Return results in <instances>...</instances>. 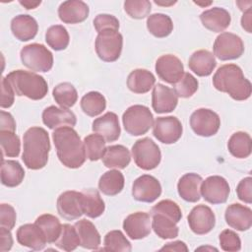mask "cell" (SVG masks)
I'll return each mask as SVG.
<instances>
[{"label": "cell", "instance_id": "cell-51", "mask_svg": "<svg viewBox=\"0 0 252 252\" xmlns=\"http://www.w3.org/2000/svg\"><path fill=\"white\" fill-rule=\"evenodd\" d=\"M15 92L6 79V77H3L1 80V101L0 106L2 108H9L13 105L15 100Z\"/></svg>", "mask_w": 252, "mask_h": 252}, {"label": "cell", "instance_id": "cell-30", "mask_svg": "<svg viewBox=\"0 0 252 252\" xmlns=\"http://www.w3.org/2000/svg\"><path fill=\"white\" fill-rule=\"evenodd\" d=\"M130 161V152L122 145H113L107 147L102 157V162L108 168L123 169L129 165Z\"/></svg>", "mask_w": 252, "mask_h": 252}, {"label": "cell", "instance_id": "cell-39", "mask_svg": "<svg viewBox=\"0 0 252 252\" xmlns=\"http://www.w3.org/2000/svg\"><path fill=\"white\" fill-rule=\"evenodd\" d=\"M53 98L63 108L72 107L78 99V93L75 87L68 82L58 84L52 92Z\"/></svg>", "mask_w": 252, "mask_h": 252}, {"label": "cell", "instance_id": "cell-34", "mask_svg": "<svg viewBox=\"0 0 252 252\" xmlns=\"http://www.w3.org/2000/svg\"><path fill=\"white\" fill-rule=\"evenodd\" d=\"M228 152L237 158H246L251 155L252 140L246 132H235L227 142Z\"/></svg>", "mask_w": 252, "mask_h": 252}, {"label": "cell", "instance_id": "cell-56", "mask_svg": "<svg viewBox=\"0 0 252 252\" xmlns=\"http://www.w3.org/2000/svg\"><path fill=\"white\" fill-rule=\"evenodd\" d=\"M251 23H252V11H251V8H249L243 13V16L241 18V26L247 32H252Z\"/></svg>", "mask_w": 252, "mask_h": 252}, {"label": "cell", "instance_id": "cell-12", "mask_svg": "<svg viewBox=\"0 0 252 252\" xmlns=\"http://www.w3.org/2000/svg\"><path fill=\"white\" fill-rule=\"evenodd\" d=\"M230 193V187L225 178L213 175L202 181L201 195L211 204H223Z\"/></svg>", "mask_w": 252, "mask_h": 252}, {"label": "cell", "instance_id": "cell-24", "mask_svg": "<svg viewBox=\"0 0 252 252\" xmlns=\"http://www.w3.org/2000/svg\"><path fill=\"white\" fill-rule=\"evenodd\" d=\"M200 20L203 26L209 31L214 32H220L229 27L231 17L228 11L225 9L214 7L201 13Z\"/></svg>", "mask_w": 252, "mask_h": 252}, {"label": "cell", "instance_id": "cell-23", "mask_svg": "<svg viewBox=\"0 0 252 252\" xmlns=\"http://www.w3.org/2000/svg\"><path fill=\"white\" fill-rule=\"evenodd\" d=\"M92 129L94 133L101 135L106 142H114L118 140L121 134L118 116L110 111L94 119Z\"/></svg>", "mask_w": 252, "mask_h": 252}, {"label": "cell", "instance_id": "cell-20", "mask_svg": "<svg viewBox=\"0 0 252 252\" xmlns=\"http://www.w3.org/2000/svg\"><path fill=\"white\" fill-rule=\"evenodd\" d=\"M42 122L49 129H57L63 126L74 127L77 123V118L69 108L50 105L42 112Z\"/></svg>", "mask_w": 252, "mask_h": 252}, {"label": "cell", "instance_id": "cell-18", "mask_svg": "<svg viewBox=\"0 0 252 252\" xmlns=\"http://www.w3.org/2000/svg\"><path fill=\"white\" fill-rule=\"evenodd\" d=\"M178 96L173 89L162 84H157L153 89L152 106L157 113H168L175 109Z\"/></svg>", "mask_w": 252, "mask_h": 252}, {"label": "cell", "instance_id": "cell-40", "mask_svg": "<svg viewBox=\"0 0 252 252\" xmlns=\"http://www.w3.org/2000/svg\"><path fill=\"white\" fill-rule=\"evenodd\" d=\"M83 142L85 146L86 156L90 160L96 161L102 158L106 150V141L101 135L97 133L90 134L87 137H85Z\"/></svg>", "mask_w": 252, "mask_h": 252}, {"label": "cell", "instance_id": "cell-7", "mask_svg": "<svg viewBox=\"0 0 252 252\" xmlns=\"http://www.w3.org/2000/svg\"><path fill=\"white\" fill-rule=\"evenodd\" d=\"M95 52L104 62L116 61L122 51L123 36L115 30H106L97 33L95 38Z\"/></svg>", "mask_w": 252, "mask_h": 252}, {"label": "cell", "instance_id": "cell-3", "mask_svg": "<svg viewBox=\"0 0 252 252\" xmlns=\"http://www.w3.org/2000/svg\"><path fill=\"white\" fill-rule=\"evenodd\" d=\"M214 87L234 100H245L250 97L252 86L239 66L236 64H225L220 66L213 77Z\"/></svg>", "mask_w": 252, "mask_h": 252}, {"label": "cell", "instance_id": "cell-16", "mask_svg": "<svg viewBox=\"0 0 252 252\" xmlns=\"http://www.w3.org/2000/svg\"><path fill=\"white\" fill-rule=\"evenodd\" d=\"M123 229L134 240L147 237L152 230V220L149 214L136 212L129 215L123 221Z\"/></svg>", "mask_w": 252, "mask_h": 252}, {"label": "cell", "instance_id": "cell-25", "mask_svg": "<svg viewBox=\"0 0 252 252\" xmlns=\"http://www.w3.org/2000/svg\"><path fill=\"white\" fill-rule=\"evenodd\" d=\"M202 177L197 173H186L178 181L177 191L179 196L186 202L196 203L201 198Z\"/></svg>", "mask_w": 252, "mask_h": 252}, {"label": "cell", "instance_id": "cell-11", "mask_svg": "<svg viewBox=\"0 0 252 252\" xmlns=\"http://www.w3.org/2000/svg\"><path fill=\"white\" fill-rule=\"evenodd\" d=\"M182 124L175 116L158 117L153 124L154 136L163 144H174L182 136Z\"/></svg>", "mask_w": 252, "mask_h": 252}, {"label": "cell", "instance_id": "cell-57", "mask_svg": "<svg viewBox=\"0 0 252 252\" xmlns=\"http://www.w3.org/2000/svg\"><path fill=\"white\" fill-rule=\"evenodd\" d=\"M19 3L24 6L27 10H31V9H34L37 6H39L41 4V1H31V0H20Z\"/></svg>", "mask_w": 252, "mask_h": 252}, {"label": "cell", "instance_id": "cell-29", "mask_svg": "<svg viewBox=\"0 0 252 252\" xmlns=\"http://www.w3.org/2000/svg\"><path fill=\"white\" fill-rule=\"evenodd\" d=\"M83 213L91 219L100 217L105 210V205L96 189H86L81 192Z\"/></svg>", "mask_w": 252, "mask_h": 252}, {"label": "cell", "instance_id": "cell-47", "mask_svg": "<svg viewBox=\"0 0 252 252\" xmlns=\"http://www.w3.org/2000/svg\"><path fill=\"white\" fill-rule=\"evenodd\" d=\"M151 2L148 0H126L124 2L125 12L133 19H144L151 12Z\"/></svg>", "mask_w": 252, "mask_h": 252}, {"label": "cell", "instance_id": "cell-27", "mask_svg": "<svg viewBox=\"0 0 252 252\" xmlns=\"http://www.w3.org/2000/svg\"><path fill=\"white\" fill-rule=\"evenodd\" d=\"M188 66L199 77L210 76L217 66V61L212 52L205 49L195 51L189 58Z\"/></svg>", "mask_w": 252, "mask_h": 252}, {"label": "cell", "instance_id": "cell-35", "mask_svg": "<svg viewBox=\"0 0 252 252\" xmlns=\"http://www.w3.org/2000/svg\"><path fill=\"white\" fill-rule=\"evenodd\" d=\"M147 29L154 36L162 38L171 33L173 31V23L169 16L161 13H156L148 17Z\"/></svg>", "mask_w": 252, "mask_h": 252}, {"label": "cell", "instance_id": "cell-31", "mask_svg": "<svg viewBox=\"0 0 252 252\" xmlns=\"http://www.w3.org/2000/svg\"><path fill=\"white\" fill-rule=\"evenodd\" d=\"M156 78L154 74L146 69H135L127 78L128 89L135 94H146L154 88Z\"/></svg>", "mask_w": 252, "mask_h": 252}, {"label": "cell", "instance_id": "cell-50", "mask_svg": "<svg viewBox=\"0 0 252 252\" xmlns=\"http://www.w3.org/2000/svg\"><path fill=\"white\" fill-rule=\"evenodd\" d=\"M16 211L9 204H1L0 205V226L8 229H12L16 223Z\"/></svg>", "mask_w": 252, "mask_h": 252}, {"label": "cell", "instance_id": "cell-53", "mask_svg": "<svg viewBox=\"0 0 252 252\" xmlns=\"http://www.w3.org/2000/svg\"><path fill=\"white\" fill-rule=\"evenodd\" d=\"M1 122H0V131H16V122L11 113L1 110Z\"/></svg>", "mask_w": 252, "mask_h": 252}, {"label": "cell", "instance_id": "cell-22", "mask_svg": "<svg viewBox=\"0 0 252 252\" xmlns=\"http://www.w3.org/2000/svg\"><path fill=\"white\" fill-rule=\"evenodd\" d=\"M90 13L87 3L81 0H68L58 8L59 19L65 24H79L84 22Z\"/></svg>", "mask_w": 252, "mask_h": 252}, {"label": "cell", "instance_id": "cell-46", "mask_svg": "<svg viewBox=\"0 0 252 252\" xmlns=\"http://www.w3.org/2000/svg\"><path fill=\"white\" fill-rule=\"evenodd\" d=\"M151 214H161L175 222H179L182 218V212L179 206L171 200H161L156 204L152 210Z\"/></svg>", "mask_w": 252, "mask_h": 252}, {"label": "cell", "instance_id": "cell-1", "mask_svg": "<svg viewBox=\"0 0 252 252\" xmlns=\"http://www.w3.org/2000/svg\"><path fill=\"white\" fill-rule=\"evenodd\" d=\"M53 143L60 162L68 168L81 167L86 158L84 142L73 127L63 126L52 133Z\"/></svg>", "mask_w": 252, "mask_h": 252}, {"label": "cell", "instance_id": "cell-54", "mask_svg": "<svg viewBox=\"0 0 252 252\" xmlns=\"http://www.w3.org/2000/svg\"><path fill=\"white\" fill-rule=\"evenodd\" d=\"M0 251H9L13 246V237L10 229L0 226Z\"/></svg>", "mask_w": 252, "mask_h": 252}, {"label": "cell", "instance_id": "cell-41", "mask_svg": "<svg viewBox=\"0 0 252 252\" xmlns=\"http://www.w3.org/2000/svg\"><path fill=\"white\" fill-rule=\"evenodd\" d=\"M70 36L66 30L61 25L51 26L45 32L46 43L54 50H64L69 44Z\"/></svg>", "mask_w": 252, "mask_h": 252}, {"label": "cell", "instance_id": "cell-38", "mask_svg": "<svg viewBox=\"0 0 252 252\" xmlns=\"http://www.w3.org/2000/svg\"><path fill=\"white\" fill-rule=\"evenodd\" d=\"M81 108L85 114L91 117L102 113L106 107L105 97L98 92H89L81 99Z\"/></svg>", "mask_w": 252, "mask_h": 252}, {"label": "cell", "instance_id": "cell-49", "mask_svg": "<svg viewBox=\"0 0 252 252\" xmlns=\"http://www.w3.org/2000/svg\"><path fill=\"white\" fill-rule=\"evenodd\" d=\"M94 27L98 32L106 30H119V21L116 17L109 14H99L94 19Z\"/></svg>", "mask_w": 252, "mask_h": 252}, {"label": "cell", "instance_id": "cell-8", "mask_svg": "<svg viewBox=\"0 0 252 252\" xmlns=\"http://www.w3.org/2000/svg\"><path fill=\"white\" fill-rule=\"evenodd\" d=\"M132 157L136 165L144 170L156 168L161 159L158 146L150 138L139 139L132 147Z\"/></svg>", "mask_w": 252, "mask_h": 252}, {"label": "cell", "instance_id": "cell-2", "mask_svg": "<svg viewBox=\"0 0 252 252\" xmlns=\"http://www.w3.org/2000/svg\"><path fill=\"white\" fill-rule=\"evenodd\" d=\"M50 141L45 129L35 126L25 132L22 159L28 168L32 170L43 168L48 161Z\"/></svg>", "mask_w": 252, "mask_h": 252}, {"label": "cell", "instance_id": "cell-48", "mask_svg": "<svg viewBox=\"0 0 252 252\" xmlns=\"http://www.w3.org/2000/svg\"><path fill=\"white\" fill-rule=\"evenodd\" d=\"M219 240L220 245L223 251L236 252L241 249L240 237L235 231L231 229L222 230L220 234Z\"/></svg>", "mask_w": 252, "mask_h": 252}, {"label": "cell", "instance_id": "cell-6", "mask_svg": "<svg viewBox=\"0 0 252 252\" xmlns=\"http://www.w3.org/2000/svg\"><path fill=\"white\" fill-rule=\"evenodd\" d=\"M24 66L34 72H48L53 66V55L47 47L40 43H31L24 46L20 52Z\"/></svg>", "mask_w": 252, "mask_h": 252}, {"label": "cell", "instance_id": "cell-33", "mask_svg": "<svg viewBox=\"0 0 252 252\" xmlns=\"http://www.w3.org/2000/svg\"><path fill=\"white\" fill-rule=\"evenodd\" d=\"M124 187V176L118 169H110L103 173L98 181V189L104 195L115 196Z\"/></svg>", "mask_w": 252, "mask_h": 252}, {"label": "cell", "instance_id": "cell-58", "mask_svg": "<svg viewBox=\"0 0 252 252\" xmlns=\"http://www.w3.org/2000/svg\"><path fill=\"white\" fill-rule=\"evenodd\" d=\"M155 3L160 6H170V5H174L176 3V1H169V2H164V1H157L155 0Z\"/></svg>", "mask_w": 252, "mask_h": 252}, {"label": "cell", "instance_id": "cell-52", "mask_svg": "<svg viewBox=\"0 0 252 252\" xmlns=\"http://www.w3.org/2000/svg\"><path fill=\"white\" fill-rule=\"evenodd\" d=\"M237 197L240 201L251 204L252 203V178L250 176L243 178L236 187Z\"/></svg>", "mask_w": 252, "mask_h": 252}, {"label": "cell", "instance_id": "cell-45", "mask_svg": "<svg viewBox=\"0 0 252 252\" xmlns=\"http://www.w3.org/2000/svg\"><path fill=\"white\" fill-rule=\"evenodd\" d=\"M199 83L197 79L190 73L184 72L181 79L173 85V91L176 95L183 98L191 97L198 90Z\"/></svg>", "mask_w": 252, "mask_h": 252}, {"label": "cell", "instance_id": "cell-4", "mask_svg": "<svg viewBox=\"0 0 252 252\" xmlns=\"http://www.w3.org/2000/svg\"><path fill=\"white\" fill-rule=\"evenodd\" d=\"M5 77L18 96L24 95L32 100H39L47 94V82L38 74L25 70H14Z\"/></svg>", "mask_w": 252, "mask_h": 252}, {"label": "cell", "instance_id": "cell-26", "mask_svg": "<svg viewBox=\"0 0 252 252\" xmlns=\"http://www.w3.org/2000/svg\"><path fill=\"white\" fill-rule=\"evenodd\" d=\"M11 31L20 41H28L35 37L38 25L34 18L30 15H18L11 21Z\"/></svg>", "mask_w": 252, "mask_h": 252}, {"label": "cell", "instance_id": "cell-15", "mask_svg": "<svg viewBox=\"0 0 252 252\" xmlns=\"http://www.w3.org/2000/svg\"><path fill=\"white\" fill-rule=\"evenodd\" d=\"M188 224L190 229L198 235L209 233L216 224V217L212 209L206 205L195 206L188 217Z\"/></svg>", "mask_w": 252, "mask_h": 252}, {"label": "cell", "instance_id": "cell-59", "mask_svg": "<svg viewBox=\"0 0 252 252\" xmlns=\"http://www.w3.org/2000/svg\"><path fill=\"white\" fill-rule=\"evenodd\" d=\"M194 3H195V4H197V5H200V6H205V7H206V6H209V5H211L213 2H212V1H209V2H205V3H204V2H194Z\"/></svg>", "mask_w": 252, "mask_h": 252}, {"label": "cell", "instance_id": "cell-44", "mask_svg": "<svg viewBox=\"0 0 252 252\" xmlns=\"http://www.w3.org/2000/svg\"><path fill=\"white\" fill-rule=\"evenodd\" d=\"M2 157L16 158L21 151V142L18 135L12 131H0Z\"/></svg>", "mask_w": 252, "mask_h": 252}, {"label": "cell", "instance_id": "cell-9", "mask_svg": "<svg viewBox=\"0 0 252 252\" xmlns=\"http://www.w3.org/2000/svg\"><path fill=\"white\" fill-rule=\"evenodd\" d=\"M213 50L214 56L221 61L234 60L243 54L244 43L241 37L234 33L221 32L216 37Z\"/></svg>", "mask_w": 252, "mask_h": 252}, {"label": "cell", "instance_id": "cell-36", "mask_svg": "<svg viewBox=\"0 0 252 252\" xmlns=\"http://www.w3.org/2000/svg\"><path fill=\"white\" fill-rule=\"evenodd\" d=\"M152 228L155 233L162 239H171L178 236L179 228L177 222L161 214H151Z\"/></svg>", "mask_w": 252, "mask_h": 252}, {"label": "cell", "instance_id": "cell-13", "mask_svg": "<svg viewBox=\"0 0 252 252\" xmlns=\"http://www.w3.org/2000/svg\"><path fill=\"white\" fill-rule=\"evenodd\" d=\"M160 194L161 186L159 181L150 174L141 175L133 182L132 196L136 201L153 203Z\"/></svg>", "mask_w": 252, "mask_h": 252}, {"label": "cell", "instance_id": "cell-10", "mask_svg": "<svg viewBox=\"0 0 252 252\" xmlns=\"http://www.w3.org/2000/svg\"><path fill=\"white\" fill-rule=\"evenodd\" d=\"M190 126L198 136L211 137L218 133L220 119L215 111L208 108H199L191 114Z\"/></svg>", "mask_w": 252, "mask_h": 252}, {"label": "cell", "instance_id": "cell-5", "mask_svg": "<svg viewBox=\"0 0 252 252\" xmlns=\"http://www.w3.org/2000/svg\"><path fill=\"white\" fill-rule=\"evenodd\" d=\"M122 122L126 132L132 136L146 134L154 124V116L150 108L135 104L126 109L122 115Z\"/></svg>", "mask_w": 252, "mask_h": 252}, {"label": "cell", "instance_id": "cell-21", "mask_svg": "<svg viewBox=\"0 0 252 252\" xmlns=\"http://www.w3.org/2000/svg\"><path fill=\"white\" fill-rule=\"evenodd\" d=\"M224 219L230 227L239 231H245L252 225V211L249 207L234 203L226 208Z\"/></svg>", "mask_w": 252, "mask_h": 252}, {"label": "cell", "instance_id": "cell-14", "mask_svg": "<svg viewBox=\"0 0 252 252\" xmlns=\"http://www.w3.org/2000/svg\"><path fill=\"white\" fill-rule=\"evenodd\" d=\"M155 69L158 78L170 85L177 83L184 74L181 60L173 54H164L158 58Z\"/></svg>", "mask_w": 252, "mask_h": 252}, {"label": "cell", "instance_id": "cell-43", "mask_svg": "<svg viewBox=\"0 0 252 252\" xmlns=\"http://www.w3.org/2000/svg\"><path fill=\"white\" fill-rule=\"evenodd\" d=\"M103 244L104 247L101 248V250L105 251L130 252L132 250L131 243L121 230H111L107 232L104 236Z\"/></svg>", "mask_w": 252, "mask_h": 252}, {"label": "cell", "instance_id": "cell-28", "mask_svg": "<svg viewBox=\"0 0 252 252\" xmlns=\"http://www.w3.org/2000/svg\"><path fill=\"white\" fill-rule=\"evenodd\" d=\"M74 225L80 238V246L90 250L98 249L101 241L100 234L91 220L82 219L76 221Z\"/></svg>", "mask_w": 252, "mask_h": 252}, {"label": "cell", "instance_id": "cell-19", "mask_svg": "<svg viewBox=\"0 0 252 252\" xmlns=\"http://www.w3.org/2000/svg\"><path fill=\"white\" fill-rule=\"evenodd\" d=\"M17 240L25 247L32 250H42L46 243V237L41 228L35 223H26L17 230Z\"/></svg>", "mask_w": 252, "mask_h": 252}, {"label": "cell", "instance_id": "cell-17", "mask_svg": "<svg viewBox=\"0 0 252 252\" xmlns=\"http://www.w3.org/2000/svg\"><path fill=\"white\" fill-rule=\"evenodd\" d=\"M58 214L67 220H77L84 215L81 201V192L65 191L57 199Z\"/></svg>", "mask_w": 252, "mask_h": 252}, {"label": "cell", "instance_id": "cell-37", "mask_svg": "<svg viewBox=\"0 0 252 252\" xmlns=\"http://www.w3.org/2000/svg\"><path fill=\"white\" fill-rule=\"evenodd\" d=\"M34 223L37 224L43 231L47 243L56 242L61 233L62 224L55 216L50 214H43L35 220Z\"/></svg>", "mask_w": 252, "mask_h": 252}, {"label": "cell", "instance_id": "cell-55", "mask_svg": "<svg viewBox=\"0 0 252 252\" xmlns=\"http://www.w3.org/2000/svg\"><path fill=\"white\" fill-rule=\"evenodd\" d=\"M159 251H178V252L184 251V252H187L188 247L186 246V244L183 241L177 240V241L166 243L163 247H161L159 249Z\"/></svg>", "mask_w": 252, "mask_h": 252}, {"label": "cell", "instance_id": "cell-32", "mask_svg": "<svg viewBox=\"0 0 252 252\" xmlns=\"http://www.w3.org/2000/svg\"><path fill=\"white\" fill-rule=\"evenodd\" d=\"M25 177V170L17 160L2 159L1 183L7 187H16L22 183Z\"/></svg>", "mask_w": 252, "mask_h": 252}, {"label": "cell", "instance_id": "cell-42", "mask_svg": "<svg viewBox=\"0 0 252 252\" xmlns=\"http://www.w3.org/2000/svg\"><path fill=\"white\" fill-rule=\"evenodd\" d=\"M55 245L59 249L67 252L75 250L80 245V238L75 225L69 223L62 224V230Z\"/></svg>", "mask_w": 252, "mask_h": 252}]
</instances>
